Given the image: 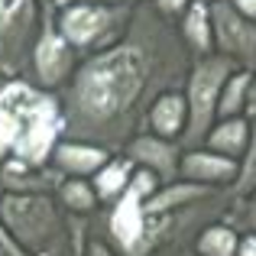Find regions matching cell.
<instances>
[{
	"mask_svg": "<svg viewBox=\"0 0 256 256\" xmlns=\"http://www.w3.org/2000/svg\"><path fill=\"white\" fill-rule=\"evenodd\" d=\"M192 49L162 13L136 10L114 46L82 58L58 91L62 136L124 152L146 133V117L159 94L182 88L192 72Z\"/></svg>",
	"mask_w": 256,
	"mask_h": 256,
	"instance_id": "obj_1",
	"label": "cell"
},
{
	"mask_svg": "<svg viewBox=\"0 0 256 256\" xmlns=\"http://www.w3.org/2000/svg\"><path fill=\"white\" fill-rule=\"evenodd\" d=\"M58 140H62L58 94L42 91L26 78L6 82L0 91V146L6 150V159L49 166Z\"/></svg>",
	"mask_w": 256,
	"mask_h": 256,
	"instance_id": "obj_2",
	"label": "cell"
},
{
	"mask_svg": "<svg viewBox=\"0 0 256 256\" xmlns=\"http://www.w3.org/2000/svg\"><path fill=\"white\" fill-rule=\"evenodd\" d=\"M240 65L234 58L211 52V56H198L192 62L185 82V98H188V130L182 136V150H194L204 146L211 126L218 124V104H220V91H224L227 78L237 72Z\"/></svg>",
	"mask_w": 256,
	"mask_h": 256,
	"instance_id": "obj_3",
	"label": "cell"
},
{
	"mask_svg": "<svg viewBox=\"0 0 256 256\" xmlns=\"http://www.w3.org/2000/svg\"><path fill=\"white\" fill-rule=\"evenodd\" d=\"M130 16L133 13L120 10V6L82 0V4H68V6L58 10L56 30L62 32L65 42H68L78 56L88 58V56H94V52H100V49L117 42L126 32Z\"/></svg>",
	"mask_w": 256,
	"mask_h": 256,
	"instance_id": "obj_4",
	"label": "cell"
},
{
	"mask_svg": "<svg viewBox=\"0 0 256 256\" xmlns=\"http://www.w3.org/2000/svg\"><path fill=\"white\" fill-rule=\"evenodd\" d=\"M42 26L32 0H0V75L16 82L30 75L32 49Z\"/></svg>",
	"mask_w": 256,
	"mask_h": 256,
	"instance_id": "obj_5",
	"label": "cell"
},
{
	"mask_svg": "<svg viewBox=\"0 0 256 256\" xmlns=\"http://www.w3.org/2000/svg\"><path fill=\"white\" fill-rule=\"evenodd\" d=\"M78 65H82V56L65 42V36L56 30V23L46 20L42 32L36 39V49H32V62H30L26 82H32L36 88H42V91L58 94L68 84V78L75 75Z\"/></svg>",
	"mask_w": 256,
	"mask_h": 256,
	"instance_id": "obj_6",
	"label": "cell"
},
{
	"mask_svg": "<svg viewBox=\"0 0 256 256\" xmlns=\"http://www.w3.org/2000/svg\"><path fill=\"white\" fill-rule=\"evenodd\" d=\"M214 23V49L234 58L240 68H256V23L234 6V0H214L211 4Z\"/></svg>",
	"mask_w": 256,
	"mask_h": 256,
	"instance_id": "obj_7",
	"label": "cell"
},
{
	"mask_svg": "<svg viewBox=\"0 0 256 256\" xmlns=\"http://www.w3.org/2000/svg\"><path fill=\"white\" fill-rule=\"evenodd\" d=\"M182 143L175 140H166V136H156V133H140L136 140H130L124 150V156L130 159L133 166L140 169H150L159 175V182H175L178 178V169H182Z\"/></svg>",
	"mask_w": 256,
	"mask_h": 256,
	"instance_id": "obj_8",
	"label": "cell"
},
{
	"mask_svg": "<svg viewBox=\"0 0 256 256\" xmlns=\"http://www.w3.org/2000/svg\"><path fill=\"white\" fill-rule=\"evenodd\" d=\"M178 178L201 182V185L220 188V192H234V185L240 178V159L220 156V152L208 150V146H194V150L182 152Z\"/></svg>",
	"mask_w": 256,
	"mask_h": 256,
	"instance_id": "obj_9",
	"label": "cell"
},
{
	"mask_svg": "<svg viewBox=\"0 0 256 256\" xmlns=\"http://www.w3.org/2000/svg\"><path fill=\"white\" fill-rule=\"evenodd\" d=\"M117 152L104 150V146H94V143H84V140H68L62 136L52 150V159L49 162L56 166L65 178H94L100 169H104Z\"/></svg>",
	"mask_w": 256,
	"mask_h": 256,
	"instance_id": "obj_10",
	"label": "cell"
},
{
	"mask_svg": "<svg viewBox=\"0 0 256 256\" xmlns=\"http://www.w3.org/2000/svg\"><path fill=\"white\" fill-rule=\"evenodd\" d=\"M146 130L156 133V136L182 143V136H185V130H188V98H185L182 88L166 91L152 100L150 117H146Z\"/></svg>",
	"mask_w": 256,
	"mask_h": 256,
	"instance_id": "obj_11",
	"label": "cell"
},
{
	"mask_svg": "<svg viewBox=\"0 0 256 256\" xmlns=\"http://www.w3.org/2000/svg\"><path fill=\"white\" fill-rule=\"evenodd\" d=\"M220 188H211V185H201V182H188V178H175V182H166L159 185L150 198L143 201L146 211L152 214H169V211H182V208H192L198 201H208L211 194H218Z\"/></svg>",
	"mask_w": 256,
	"mask_h": 256,
	"instance_id": "obj_12",
	"label": "cell"
},
{
	"mask_svg": "<svg viewBox=\"0 0 256 256\" xmlns=\"http://www.w3.org/2000/svg\"><path fill=\"white\" fill-rule=\"evenodd\" d=\"M250 136H253V124L246 117H227V120H218L211 126L204 146L220 152V156H230V159L244 162L246 150H250Z\"/></svg>",
	"mask_w": 256,
	"mask_h": 256,
	"instance_id": "obj_13",
	"label": "cell"
},
{
	"mask_svg": "<svg viewBox=\"0 0 256 256\" xmlns=\"http://www.w3.org/2000/svg\"><path fill=\"white\" fill-rule=\"evenodd\" d=\"M133 172H136V166H133L124 152H117L104 169L94 175L91 182H94V192H98V198H100V208H107V204H114L117 198H124V192L130 188V182H133Z\"/></svg>",
	"mask_w": 256,
	"mask_h": 256,
	"instance_id": "obj_14",
	"label": "cell"
},
{
	"mask_svg": "<svg viewBox=\"0 0 256 256\" xmlns=\"http://www.w3.org/2000/svg\"><path fill=\"white\" fill-rule=\"evenodd\" d=\"M182 36H185L192 56H211L214 49V23H211V6H204L201 0H194L185 13V23H182Z\"/></svg>",
	"mask_w": 256,
	"mask_h": 256,
	"instance_id": "obj_15",
	"label": "cell"
},
{
	"mask_svg": "<svg viewBox=\"0 0 256 256\" xmlns=\"http://www.w3.org/2000/svg\"><path fill=\"white\" fill-rule=\"evenodd\" d=\"M237 246H240V230L224 218V220H211V224L201 227L192 250L201 256H237Z\"/></svg>",
	"mask_w": 256,
	"mask_h": 256,
	"instance_id": "obj_16",
	"label": "cell"
},
{
	"mask_svg": "<svg viewBox=\"0 0 256 256\" xmlns=\"http://www.w3.org/2000/svg\"><path fill=\"white\" fill-rule=\"evenodd\" d=\"M58 204L72 214V218H91L94 211H100V198L94 192L91 178H65L56 192Z\"/></svg>",
	"mask_w": 256,
	"mask_h": 256,
	"instance_id": "obj_17",
	"label": "cell"
},
{
	"mask_svg": "<svg viewBox=\"0 0 256 256\" xmlns=\"http://www.w3.org/2000/svg\"><path fill=\"white\" fill-rule=\"evenodd\" d=\"M253 72L250 68H237L230 78H227L224 91H220V104H218V120L227 117H244V107H246V88H250Z\"/></svg>",
	"mask_w": 256,
	"mask_h": 256,
	"instance_id": "obj_18",
	"label": "cell"
},
{
	"mask_svg": "<svg viewBox=\"0 0 256 256\" xmlns=\"http://www.w3.org/2000/svg\"><path fill=\"white\" fill-rule=\"evenodd\" d=\"M227 214H230V224L237 227L240 234H256V192L234 194Z\"/></svg>",
	"mask_w": 256,
	"mask_h": 256,
	"instance_id": "obj_19",
	"label": "cell"
},
{
	"mask_svg": "<svg viewBox=\"0 0 256 256\" xmlns=\"http://www.w3.org/2000/svg\"><path fill=\"white\" fill-rule=\"evenodd\" d=\"M256 192V120H253V136H250V150H246L244 162H240V178L234 185L230 194H250Z\"/></svg>",
	"mask_w": 256,
	"mask_h": 256,
	"instance_id": "obj_20",
	"label": "cell"
},
{
	"mask_svg": "<svg viewBox=\"0 0 256 256\" xmlns=\"http://www.w3.org/2000/svg\"><path fill=\"white\" fill-rule=\"evenodd\" d=\"M82 256H120V253L114 250V244H107L100 234H91V237L84 240V253Z\"/></svg>",
	"mask_w": 256,
	"mask_h": 256,
	"instance_id": "obj_21",
	"label": "cell"
},
{
	"mask_svg": "<svg viewBox=\"0 0 256 256\" xmlns=\"http://www.w3.org/2000/svg\"><path fill=\"white\" fill-rule=\"evenodd\" d=\"M192 4H194V0H159L156 10L162 13V16H175V13H188Z\"/></svg>",
	"mask_w": 256,
	"mask_h": 256,
	"instance_id": "obj_22",
	"label": "cell"
},
{
	"mask_svg": "<svg viewBox=\"0 0 256 256\" xmlns=\"http://www.w3.org/2000/svg\"><path fill=\"white\" fill-rule=\"evenodd\" d=\"M244 117L250 120H256V72H253V78H250V88H246V107H244Z\"/></svg>",
	"mask_w": 256,
	"mask_h": 256,
	"instance_id": "obj_23",
	"label": "cell"
},
{
	"mask_svg": "<svg viewBox=\"0 0 256 256\" xmlns=\"http://www.w3.org/2000/svg\"><path fill=\"white\" fill-rule=\"evenodd\" d=\"M237 256H256V234H240Z\"/></svg>",
	"mask_w": 256,
	"mask_h": 256,
	"instance_id": "obj_24",
	"label": "cell"
},
{
	"mask_svg": "<svg viewBox=\"0 0 256 256\" xmlns=\"http://www.w3.org/2000/svg\"><path fill=\"white\" fill-rule=\"evenodd\" d=\"M234 6H237L244 16H250L253 23H256V0H234Z\"/></svg>",
	"mask_w": 256,
	"mask_h": 256,
	"instance_id": "obj_25",
	"label": "cell"
},
{
	"mask_svg": "<svg viewBox=\"0 0 256 256\" xmlns=\"http://www.w3.org/2000/svg\"><path fill=\"white\" fill-rule=\"evenodd\" d=\"M91 4H110V6H120V4H136V0H91Z\"/></svg>",
	"mask_w": 256,
	"mask_h": 256,
	"instance_id": "obj_26",
	"label": "cell"
},
{
	"mask_svg": "<svg viewBox=\"0 0 256 256\" xmlns=\"http://www.w3.org/2000/svg\"><path fill=\"white\" fill-rule=\"evenodd\" d=\"M6 82H10V78H4V75H0V91H4V84H6Z\"/></svg>",
	"mask_w": 256,
	"mask_h": 256,
	"instance_id": "obj_27",
	"label": "cell"
},
{
	"mask_svg": "<svg viewBox=\"0 0 256 256\" xmlns=\"http://www.w3.org/2000/svg\"><path fill=\"white\" fill-rule=\"evenodd\" d=\"M182 256H201V253H194V250H185V253H182Z\"/></svg>",
	"mask_w": 256,
	"mask_h": 256,
	"instance_id": "obj_28",
	"label": "cell"
}]
</instances>
